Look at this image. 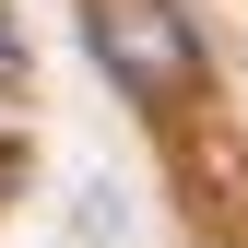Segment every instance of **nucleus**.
Here are the masks:
<instances>
[{"label": "nucleus", "instance_id": "3", "mask_svg": "<svg viewBox=\"0 0 248 248\" xmlns=\"http://www.w3.org/2000/svg\"><path fill=\"white\" fill-rule=\"evenodd\" d=\"M0 177H12V142H0Z\"/></svg>", "mask_w": 248, "mask_h": 248}, {"label": "nucleus", "instance_id": "2", "mask_svg": "<svg viewBox=\"0 0 248 248\" xmlns=\"http://www.w3.org/2000/svg\"><path fill=\"white\" fill-rule=\"evenodd\" d=\"M0 83H24V24L0 12Z\"/></svg>", "mask_w": 248, "mask_h": 248}, {"label": "nucleus", "instance_id": "1", "mask_svg": "<svg viewBox=\"0 0 248 248\" xmlns=\"http://www.w3.org/2000/svg\"><path fill=\"white\" fill-rule=\"evenodd\" d=\"M83 47H95V71L130 107L201 95V24L177 12V0H83Z\"/></svg>", "mask_w": 248, "mask_h": 248}]
</instances>
